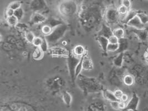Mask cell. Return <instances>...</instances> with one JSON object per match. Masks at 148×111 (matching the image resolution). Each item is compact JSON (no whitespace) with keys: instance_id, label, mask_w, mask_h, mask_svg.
Wrapping results in <instances>:
<instances>
[{"instance_id":"obj_1","label":"cell","mask_w":148,"mask_h":111,"mask_svg":"<svg viewBox=\"0 0 148 111\" xmlns=\"http://www.w3.org/2000/svg\"><path fill=\"white\" fill-rule=\"evenodd\" d=\"M68 29L67 25L63 23L53 28L50 35L45 36L49 46L53 45L59 41L66 34Z\"/></svg>"},{"instance_id":"obj_2","label":"cell","mask_w":148,"mask_h":111,"mask_svg":"<svg viewBox=\"0 0 148 111\" xmlns=\"http://www.w3.org/2000/svg\"><path fill=\"white\" fill-rule=\"evenodd\" d=\"M59 10L61 14L64 16H71L76 12L77 5L74 1L66 0L61 3Z\"/></svg>"},{"instance_id":"obj_3","label":"cell","mask_w":148,"mask_h":111,"mask_svg":"<svg viewBox=\"0 0 148 111\" xmlns=\"http://www.w3.org/2000/svg\"><path fill=\"white\" fill-rule=\"evenodd\" d=\"M120 17L118 9L114 6L108 7L106 11L105 18L107 22L109 25H114L117 23Z\"/></svg>"},{"instance_id":"obj_4","label":"cell","mask_w":148,"mask_h":111,"mask_svg":"<svg viewBox=\"0 0 148 111\" xmlns=\"http://www.w3.org/2000/svg\"><path fill=\"white\" fill-rule=\"evenodd\" d=\"M81 60V58L77 57L73 55V53L69 55V56L68 57V69L69 71V73L71 75V78L74 79L75 78V69L78 64V63Z\"/></svg>"},{"instance_id":"obj_5","label":"cell","mask_w":148,"mask_h":111,"mask_svg":"<svg viewBox=\"0 0 148 111\" xmlns=\"http://www.w3.org/2000/svg\"><path fill=\"white\" fill-rule=\"evenodd\" d=\"M30 8L34 12H39L47 8L45 0H32L30 3Z\"/></svg>"},{"instance_id":"obj_6","label":"cell","mask_w":148,"mask_h":111,"mask_svg":"<svg viewBox=\"0 0 148 111\" xmlns=\"http://www.w3.org/2000/svg\"><path fill=\"white\" fill-rule=\"evenodd\" d=\"M131 32L136 35L139 40L141 42L148 41V26L144 29H136L134 28L130 31Z\"/></svg>"},{"instance_id":"obj_7","label":"cell","mask_w":148,"mask_h":111,"mask_svg":"<svg viewBox=\"0 0 148 111\" xmlns=\"http://www.w3.org/2000/svg\"><path fill=\"white\" fill-rule=\"evenodd\" d=\"M48 52L53 56L57 57H68L69 56V53L68 52L67 50L66 49L59 47H56L49 49Z\"/></svg>"},{"instance_id":"obj_8","label":"cell","mask_w":148,"mask_h":111,"mask_svg":"<svg viewBox=\"0 0 148 111\" xmlns=\"http://www.w3.org/2000/svg\"><path fill=\"white\" fill-rule=\"evenodd\" d=\"M139 102V97L136 94H134L131 99L129 101L128 104H127V107L124 110L126 111H136Z\"/></svg>"},{"instance_id":"obj_9","label":"cell","mask_w":148,"mask_h":111,"mask_svg":"<svg viewBox=\"0 0 148 111\" xmlns=\"http://www.w3.org/2000/svg\"><path fill=\"white\" fill-rule=\"evenodd\" d=\"M47 19L45 15L39 12H34L31 17V23L32 25H40L46 22Z\"/></svg>"},{"instance_id":"obj_10","label":"cell","mask_w":148,"mask_h":111,"mask_svg":"<svg viewBox=\"0 0 148 111\" xmlns=\"http://www.w3.org/2000/svg\"><path fill=\"white\" fill-rule=\"evenodd\" d=\"M127 25L129 27L139 29H144L148 26L144 25L137 16H136L134 18H133L132 20L129 21L127 23Z\"/></svg>"},{"instance_id":"obj_11","label":"cell","mask_w":148,"mask_h":111,"mask_svg":"<svg viewBox=\"0 0 148 111\" xmlns=\"http://www.w3.org/2000/svg\"><path fill=\"white\" fill-rule=\"evenodd\" d=\"M82 65L83 69L85 71H90L93 69V63L91 58L86 54L82 57Z\"/></svg>"},{"instance_id":"obj_12","label":"cell","mask_w":148,"mask_h":111,"mask_svg":"<svg viewBox=\"0 0 148 111\" xmlns=\"http://www.w3.org/2000/svg\"><path fill=\"white\" fill-rule=\"evenodd\" d=\"M112 35H113V31L112 29L107 25L103 24L101 31H99L98 36H104L108 38Z\"/></svg>"},{"instance_id":"obj_13","label":"cell","mask_w":148,"mask_h":111,"mask_svg":"<svg viewBox=\"0 0 148 111\" xmlns=\"http://www.w3.org/2000/svg\"><path fill=\"white\" fill-rule=\"evenodd\" d=\"M138 12V11L134 10H129L128 13L125 15V17L122 21L123 23L125 25H127V23L129 21L132 20L133 18H134L136 16H137Z\"/></svg>"},{"instance_id":"obj_14","label":"cell","mask_w":148,"mask_h":111,"mask_svg":"<svg viewBox=\"0 0 148 111\" xmlns=\"http://www.w3.org/2000/svg\"><path fill=\"white\" fill-rule=\"evenodd\" d=\"M119 48L116 52L118 53L123 52L125 51L129 47V41L128 40L125 38H122L119 39Z\"/></svg>"},{"instance_id":"obj_15","label":"cell","mask_w":148,"mask_h":111,"mask_svg":"<svg viewBox=\"0 0 148 111\" xmlns=\"http://www.w3.org/2000/svg\"><path fill=\"white\" fill-rule=\"evenodd\" d=\"M73 53L76 57L81 58L86 54V49L83 46L78 45L74 47L73 51Z\"/></svg>"},{"instance_id":"obj_16","label":"cell","mask_w":148,"mask_h":111,"mask_svg":"<svg viewBox=\"0 0 148 111\" xmlns=\"http://www.w3.org/2000/svg\"><path fill=\"white\" fill-rule=\"evenodd\" d=\"M97 40L103 51L107 52V47L109 43L108 38L104 36H98Z\"/></svg>"},{"instance_id":"obj_17","label":"cell","mask_w":148,"mask_h":111,"mask_svg":"<svg viewBox=\"0 0 148 111\" xmlns=\"http://www.w3.org/2000/svg\"><path fill=\"white\" fill-rule=\"evenodd\" d=\"M103 97H104V98L110 102L119 101L115 96L114 92H112L110 90H104L103 92Z\"/></svg>"},{"instance_id":"obj_18","label":"cell","mask_w":148,"mask_h":111,"mask_svg":"<svg viewBox=\"0 0 148 111\" xmlns=\"http://www.w3.org/2000/svg\"><path fill=\"white\" fill-rule=\"evenodd\" d=\"M124 60V53L121 52L118 53L117 56L113 60V63L116 67H121L123 65Z\"/></svg>"},{"instance_id":"obj_19","label":"cell","mask_w":148,"mask_h":111,"mask_svg":"<svg viewBox=\"0 0 148 111\" xmlns=\"http://www.w3.org/2000/svg\"><path fill=\"white\" fill-rule=\"evenodd\" d=\"M43 54L44 52L41 50L40 47H36L32 53V57L35 60H40L43 57Z\"/></svg>"},{"instance_id":"obj_20","label":"cell","mask_w":148,"mask_h":111,"mask_svg":"<svg viewBox=\"0 0 148 111\" xmlns=\"http://www.w3.org/2000/svg\"><path fill=\"white\" fill-rule=\"evenodd\" d=\"M46 22H47L46 25H49L53 29L55 27H57L59 25L63 24L62 21H60L58 20H57V19H54L53 18L47 19V21Z\"/></svg>"},{"instance_id":"obj_21","label":"cell","mask_w":148,"mask_h":111,"mask_svg":"<svg viewBox=\"0 0 148 111\" xmlns=\"http://www.w3.org/2000/svg\"><path fill=\"white\" fill-rule=\"evenodd\" d=\"M137 16L139 18L141 22L145 25H147L148 24V14L142 12V11H138Z\"/></svg>"},{"instance_id":"obj_22","label":"cell","mask_w":148,"mask_h":111,"mask_svg":"<svg viewBox=\"0 0 148 111\" xmlns=\"http://www.w3.org/2000/svg\"><path fill=\"white\" fill-rule=\"evenodd\" d=\"M62 99L65 104L69 106L72 103V96L68 92H64L62 95Z\"/></svg>"},{"instance_id":"obj_23","label":"cell","mask_w":148,"mask_h":111,"mask_svg":"<svg viewBox=\"0 0 148 111\" xmlns=\"http://www.w3.org/2000/svg\"><path fill=\"white\" fill-rule=\"evenodd\" d=\"M113 35L118 37L119 39H121L124 37L125 32L123 28H117L113 31Z\"/></svg>"},{"instance_id":"obj_24","label":"cell","mask_w":148,"mask_h":111,"mask_svg":"<svg viewBox=\"0 0 148 111\" xmlns=\"http://www.w3.org/2000/svg\"><path fill=\"white\" fill-rule=\"evenodd\" d=\"M6 21H7V23L10 26H11L12 27H15L18 25L19 20L17 18V17H16L14 15L13 16L7 18Z\"/></svg>"},{"instance_id":"obj_25","label":"cell","mask_w":148,"mask_h":111,"mask_svg":"<svg viewBox=\"0 0 148 111\" xmlns=\"http://www.w3.org/2000/svg\"><path fill=\"white\" fill-rule=\"evenodd\" d=\"M123 82L127 86H132L134 82V78L130 75H125L123 78Z\"/></svg>"},{"instance_id":"obj_26","label":"cell","mask_w":148,"mask_h":111,"mask_svg":"<svg viewBox=\"0 0 148 111\" xmlns=\"http://www.w3.org/2000/svg\"><path fill=\"white\" fill-rule=\"evenodd\" d=\"M83 69V65H82V57H81L79 62L78 63V64H77L75 69L74 74H75V78L79 76V75L81 74V72Z\"/></svg>"},{"instance_id":"obj_27","label":"cell","mask_w":148,"mask_h":111,"mask_svg":"<svg viewBox=\"0 0 148 111\" xmlns=\"http://www.w3.org/2000/svg\"><path fill=\"white\" fill-rule=\"evenodd\" d=\"M52 31H53V28L51 27L49 25H46V24L44 26H43L41 28L42 33L45 35V36L50 35L52 33Z\"/></svg>"},{"instance_id":"obj_28","label":"cell","mask_w":148,"mask_h":111,"mask_svg":"<svg viewBox=\"0 0 148 111\" xmlns=\"http://www.w3.org/2000/svg\"><path fill=\"white\" fill-rule=\"evenodd\" d=\"M119 48V43L112 44L109 43L107 47V52H116Z\"/></svg>"},{"instance_id":"obj_29","label":"cell","mask_w":148,"mask_h":111,"mask_svg":"<svg viewBox=\"0 0 148 111\" xmlns=\"http://www.w3.org/2000/svg\"><path fill=\"white\" fill-rule=\"evenodd\" d=\"M35 35L31 31H27L25 34V38L27 41L30 43H32L35 38Z\"/></svg>"},{"instance_id":"obj_30","label":"cell","mask_w":148,"mask_h":111,"mask_svg":"<svg viewBox=\"0 0 148 111\" xmlns=\"http://www.w3.org/2000/svg\"><path fill=\"white\" fill-rule=\"evenodd\" d=\"M49 45H48V43L47 42V40L45 39V38H43V42H42L41 46L40 47V48L41 49V50L44 53H45V52H48V50L49 49Z\"/></svg>"},{"instance_id":"obj_31","label":"cell","mask_w":148,"mask_h":111,"mask_svg":"<svg viewBox=\"0 0 148 111\" xmlns=\"http://www.w3.org/2000/svg\"><path fill=\"white\" fill-rule=\"evenodd\" d=\"M8 7L14 10V11H16L21 7V3L19 1L12 2L9 5Z\"/></svg>"},{"instance_id":"obj_32","label":"cell","mask_w":148,"mask_h":111,"mask_svg":"<svg viewBox=\"0 0 148 111\" xmlns=\"http://www.w3.org/2000/svg\"><path fill=\"white\" fill-rule=\"evenodd\" d=\"M14 16L16 17H17V18L19 20H21L23 16H24V11H23V10L21 7L20 8H18V10H16L14 11Z\"/></svg>"},{"instance_id":"obj_33","label":"cell","mask_w":148,"mask_h":111,"mask_svg":"<svg viewBox=\"0 0 148 111\" xmlns=\"http://www.w3.org/2000/svg\"><path fill=\"white\" fill-rule=\"evenodd\" d=\"M43 41V38L40 37H36L32 44L36 47H40Z\"/></svg>"},{"instance_id":"obj_34","label":"cell","mask_w":148,"mask_h":111,"mask_svg":"<svg viewBox=\"0 0 148 111\" xmlns=\"http://www.w3.org/2000/svg\"><path fill=\"white\" fill-rule=\"evenodd\" d=\"M129 10L127 7H125L121 5L118 8V12H119V14H120V15H125L128 13Z\"/></svg>"},{"instance_id":"obj_35","label":"cell","mask_w":148,"mask_h":111,"mask_svg":"<svg viewBox=\"0 0 148 111\" xmlns=\"http://www.w3.org/2000/svg\"><path fill=\"white\" fill-rule=\"evenodd\" d=\"M108 41H109V43L116 44V43H119V39L118 37H116V36H115L113 35L108 38Z\"/></svg>"},{"instance_id":"obj_36","label":"cell","mask_w":148,"mask_h":111,"mask_svg":"<svg viewBox=\"0 0 148 111\" xmlns=\"http://www.w3.org/2000/svg\"><path fill=\"white\" fill-rule=\"evenodd\" d=\"M110 104L112 108L115 110H120V108H119V101L110 102Z\"/></svg>"},{"instance_id":"obj_37","label":"cell","mask_w":148,"mask_h":111,"mask_svg":"<svg viewBox=\"0 0 148 111\" xmlns=\"http://www.w3.org/2000/svg\"><path fill=\"white\" fill-rule=\"evenodd\" d=\"M14 10L8 7L6 10V12H5V14L6 16V17H11V16H13L14 15Z\"/></svg>"},{"instance_id":"obj_38","label":"cell","mask_w":148,"mask_h":111,"mask_svg":"<svg viewBox=\"0 0 148 111\" xmlns=\"http://www.w3.org/2000/svg\"><path fill=\"white\" fill-rule=\"evenodd\" d=\"M114 93L115 96L118 99V100H121L122 96L123 95V92H122V90H116L114 91Z\"/></svg>"},{"instance_id":"obj_39","label":"cell","mask_w":148,"mask_h":111,"mask_svg":"<svg viewBox=\"0 0 148 111\" xmlns=\"http://www.w3.org/2000/svg\"><path fill=\"white\" fill-rule=\"evenodd\" d=\"M121 5L127 7L129 10L131 6V1L130 0H121Z\"/></svg>"},{"instance_id":"obj_40","label":"cell","mask_w":148,"mask_h":111,"mask_svg":"<svg viewBox=\"0 0 148 111\" xmlns=\"http://www.w3.org/2000/svg\"><path fill=\"white\" fill-rule=\"evenodd\" d=\"M127 107L126 102H123V101H119V108L120 110H124Z\"/></svg>"},{"instance_id":"obj_41","label":"cell","mask_w":148,"mask_h":111,"mask_svg":"<svg viewBox=\"0 0 148 111\" xmlns=\"http://www.w3.org/2000/svg\"><path fill=\"white\" fill-rule=\"evenodd\" d=\"M128 96L126 94H123V95L122 96L121 99L120 101H123V102H127L128 101Z\"/></svg>"},{"instance_id":"obj_42","label":"cell","mask_w":148,"mask_h":111,"mask_svg":"<svg viewBox=\"0 0 148 111\" xmlns=\"http://www.w3.org/2000/svg\"><path fill=\"white\" fill-rule=\"evenodd\" d=\"M144 58L145 59V60L147 61H148V47L146 49L145 53H144Z\"/></svg>"},{"instance_id":"obj_43","label":"cell","mask_w":148,"mask_h":111,"mask_svg":"<svg viewBox=\"0 0 148 111\" xmlns=\"http://www.w3.org/2000/svg\"><path fill=\"white\" fill-rule=\"evenodd\" d=\"M147 63H148V61H147Z\"/></svg>"}]
</instances>
